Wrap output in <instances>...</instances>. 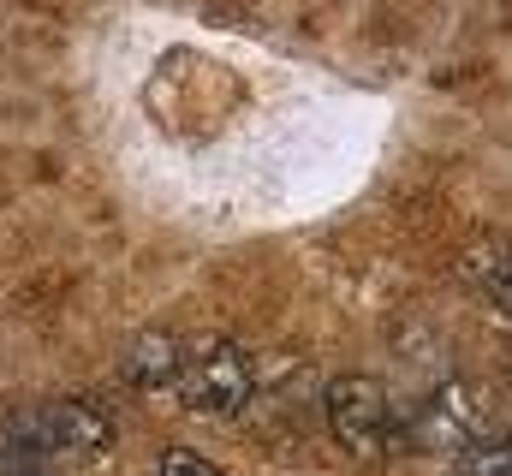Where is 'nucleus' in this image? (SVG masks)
I'll list each match as a JSON object with an SVG mask.
<instances>
[{
	"mask_svg": "<svg viewBox=\"0 0 512 476\" xmlns=\"http://www.w3.org/2000/svg\"><path fill=\"white\" fill-rule=\"evenodd\" d=\"M489 292H495V298H501V304H507V310H512V274H501V280H495Z\"/></svg>",
	"mask_w": 512,
	"mask_h": 476,
	"instance_id": "7",
	"label": "nucleus"
},
{
	"mask_svg": "<svg viewBox=\"0 0 512 476\" xmlns=\"http://www.w3.org/2000/svg\"><path fill=\"white\" fill-rule=\"evenodd\" d=\"M328 429L346 453L358 459H376L387 441H393V411H387L382 381L370 375H340L328 381Z\"/></svg>",
	"mask_w": 512,
	"mask_h": 476,
	"instance_id": "3",
	"label": "nucleus"
},
{
	"mask_svg": "<svg viewBox=\"0 0 512 476\" xmlns=\"http://www.w3.org/2000/svg\"><path fill=\"white\" fill-rule=\"evenodd\" d=\"M12 476H48V471H42V465H30V459H24V465H12Z\"/></svg>",
	"mask_w": 512,
	"mask_h": 476,
	"instance_id": "8",
	"label": "nucleus"
},
{
	"mask_svg": "<svg viewBox=\"0 0 512 476\" xmlns=\"http://www.w3.org/2000/svg\"><path fill=\"white\" fill-rule=\"evenodd\" d=\"M114 441H120L114 417L90 399H48L36 411V429H24V447H36L48 459H78V465L114 453Z\"/></svg>",
	"mask_w": 512,
	"mask_h": 476,
	"instance_id": "2",
	"label": "nucleus"
},
{
	"mask_svg": "<svg viewBox=\"0 0 512 476\" xmlns=\"http://www.w3.org/2000/svg\"><path fill=\"white\" fill-rule=\"evenodd\" d=\"M477 441H483V405L465 381H441L417 399V447L471 453Z\"/></svg>",
	"mask_w": 512,
	"mask_h": 476,
	"instance_id": "4",
	"label": "nucleus"
},
{
	"mask_svg": "<svg viewBox=\"0 0 512 476\" xmlns=\"http://www.w3.org/2000/svg\"><path fill=\"white\" fill-rule=\"evenodd\" d=\"M185 375V340L167 328H149L126 346V387L131 393H173Z\"/></svg>",
	"mask_w": 512,
	"mask_h": 476,
	"instance_id": "5",
	"label": "nucleus"
},
{
	"mask_svg": "<svg viewBox=\"0 0 512 476\" xmlns=\"http://www.w3.org/2000/svg\"><path fill=\"white\" fill-rule=\"evenodd\" d=\"M251 357L233 340H197L185 352V375H179V399L197 417H239L251 399Z\"/></svg>",
	"mask_w": 512,
	"mask_h": 476,
	"instance_id": "1",
	"label": "nucleus"
},
{
	"mask_svg": "<svg viewBox=\"0 0 512 476\" xmlns=\"http://www.w3.org/2000/svg\"><path fill=\"white\" fill-rule=\"evenodd\" d=\"M155 476H221L209 459H197V453H185V447H173V453H161V465Z\"/></svg>",
	"mask_w": 512,
	"mask_h": 476,
	"instance_id": "6",
	"label": "nucleus"
}]
</instances>
